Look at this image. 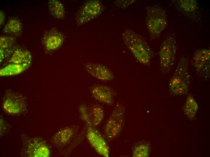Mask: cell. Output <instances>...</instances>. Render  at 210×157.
Returning a JSON list of instances; mask_svg holds the SVG:
<instances>
[{"mask_svg":"<svg viewBox=\"0 0 210 157\" xmlns=\"http://www.w3.org/2000/svg\"><path fill=\"white\" fill-rule=\"evenodd\" d=\"M121 36L126 46L136 59L143 65H149L153 52L144 38L129 29L124 30Z\"/></svg>","mask_w":210,"mask_h":157,"instance_id":"cell-1","label":"cell"},{"mask_svg":"<svg viewBox=\"0 0 210 157\" xmlns=\"http://www.w3.org/2000/svg\"><path fill=\"white\" fill-rule=\"evenodd\" d=\"M190 80L188 59L182 56L169 82L170 93L173 95L187 94L189 90Z\"/></svg>","mask_w":210,"mask_h":157,"instance_id":"cell-2","label":"cell"},{"mask_svg":"<svg viewBox=\"0 0 210 157\" xmlns=\"http://www.w3.org/2000/svg\"><path fill=\"white\" fill-rule=\"evenodd\" d=\"M146 24L151 38L158 37L166 27L167 18L166 11L160 6L156 5L146 8Z\"/></svg>","mask_w":210,"mask_h":157,"instance_id":"cell-3","label":"cell"},{"mask_svg":"<svg viewBox=\"0 0 210 157\" xmlns=\"http://www.w3.org/2000/svg\"><path fill=\"white\" fill-rule=\"evenodd\" d=\"M177 46L174 33L168 34L164 39L160 46L159 54L160 67L164 75L171 70L175 61Z\"/></svg>","mask_w":210,"mask_h":157,"instance_id":"cell-4","label":"cell"},{"mask_svg":"<svg viewBox=\"0 0 210 157\" xmlns=\"http://www.w3.org/2000/svg\"><path fill=\"white\" fill-rule=\"evenodd\" d=\"M23 147L21 155L22 156L48 157L50 152L46 142L38 137H30L24 134L21 135Z\"/></svg>","mask_w":210,"mask_h":157,"instance_id":"cell-5","label":"cell"},{"mask_svg":"<svg viewBox=\"0 0 210 157\" xmlns=\"http://www.w3.org/2000/svg\"><path fill=\"white\" fill-rule=\"evenodd\" d=\"M125 108L118 102L116 104L107 120L105 127V133L107 138L112 140L120 133L125 122Z\"/></svg>","mask_w":210,"mask_h":157,"instance_id":"cell-6","label":"cell"},{"mask_svg":"<svg viewBox=\"0 0 210 157\" xmlns=\"http://www.w3.org/2000/svg\"><path fill=\"white\" fill-rule=\"evenodd\" d=\"M2 107L8 114L18 115L26 111L27 104L26 98L21 93L8 90L3 97Z\"/></svg>","mask_w":210,"mask_h":157,"instance_id":"cell-7","label":"cell"},{"mask_svg":"<svg viewBox=\"0 0 210 157\" xmlns=\"http://www.w3.org/2000/svg\"><path fill=\"white\" fill-rule=\"evenodd\" d=\"M104 6L98 0H89L85 2L75 15V21L80 26L92 21L102 12Z\"/></svg>","mask_w":210,"mask_h":157,"instance_id":"cell-8","label":"cell"},{"mask_svg":"<svg viewBox=\"0 0 210 157\" xmlns=\"http://www.w3.org/2000/svg\"><path fill=\"white\" fill-rule=\"evenodd\" d=\"M193 63L197 74L205 81L210 77V49H203L196 51L193 56Z\"/></svg>","mask_w":210,"mask_h":157,"instance_id":"cell-9","label":"cell"},{"mask_svg":"<svg viewBox=\"0 0 210 157\" xmlns=\"http://www.w3.org/2000/svg\"><path fill=\"white\" fill-rule=\"evenodd\" d=\"M79 110L81 119L87 126H97L100 123L104 117L103 110L97 104H94L89 107L81 104L79 106Z\"/></svg>","mask_w":210,"mask_h":157,"instance_id":"cell-10","label":"cell"},{"mask_svg":"<svg viewBox=\"0 0 210 157\" xmlns=\"http://www.w3.org/2000/svg\"><path fill=\"white\" fill-rule=\"evenodd\" d=\"M87 126V138L91 146L100 155L109 157L108 146L100 133L94 127Z\"/></svg>","mask_w":210,"mask_h":157,"instance_id":"cell-11","label":"cell"},{"mask_svg":"<svg viewBox=\"0 0 210 157\" xmlns=\"http://www.w3.org/2000/svg\"><path fill=\"white\" fill-rule=\"evenodd\" d=\"M89 89L92 96L97 101L108 105L113 104L116 95V92L113 89L100 84L93 85Z\"/></svg>","mask_w":210,"mask_h":157,"instance_id":"cell-12","label":"cell"},{"mask_svg":"<svg viewBox=\"0 0 210 157\" xmlns=\"http://www.w3.org/2000/svg\"><path fill=\"white\" fill-rule=\"evenodd\" d=\"M79 127L76 125L65 127L58 130L52 136V144L59 148L67 146L78 132Z\"/></svg>","mask_w":210,"mask_h":157,"instance_id":"cell-13","label":"cell"},{"mask_svg":"<svg viewBox=\"0 0 210 157\" xmlns=\"http://www.w3.org/2000/svg\"><path fill=\"white\" fill-rule=\"evenodd\" d=\"M87 72L96 79L103 81L112 80L114 75L107 67L102 64L88 62L84 64Z\"/></svg>","mask_w":210,"mask_h":157,"instance_id":"cell-14","label":"cell"},{"mask_svg":"<svg viewBox=\"0 0 210 157\" xmlns=\"http://www.w3.org/2000/svg\"><path fill=\"white\" fill-rule=\"evenodd\" d=\"M64 40L62 33L55 28L46 31L44 33L42 42L46 48L52 50L57 49L62 45Z\"/></svg>","mask_w":210,"mask_h":157,"instance_id":"cell-15","label":"cell"},{"mask_svg":"<svg viewBox=\"0 0 210 157\" xmlns=\"http://www.w3.org/2000/svg\"><path fill=\"white\" fill-rule=\"evenodd\" d=\"M11 61L13 63L21 64L28 68L31 64V56L28 51L18 50L13 54Z\"/></svg>","mask_w":210,"mask_h":157,"instance_id":"cell-16","label":"cell"},{"mask_svg":"<svg viewBox=\"0 0 210 157\" xmlns=\"http://www.w3.org/2000/svg\"><path fill=\"white\" fill-rule=\"evenodd\" d=\"M48 8L50 13L56 18L62 19L65 16V11L64 5L60 1L49 0L48 3Z\"/></svg>","mask_w":210,"mask_h":157,"instance_id":"cell-17","label":"cell"},{"mask_svg":"<svg viewBox=\"0 0 210 157\" xmlns=\"http://www.w3.org/2000/svg\"><path fill=\"white\" fill-rule=\"evenodd\" d=\"M198 105L191 94L188 95L183 110L185 115L190 120L195 117L198 110Z\"/></svg>","mask_w":210,"mask_h":157,"instance_id":"cell-18","label":"cell"},{"mask_svg":"<svg viewBox=\"0 0 210 157\" xmlns=\"http://www.w3.org/2000/svg\"><path fill=\"white\" fill-rule=\"evenodd\" d=\"M28 69L21 64L14 63L9 64L0 70L1 76L14 75L19 74Z\"/></svg>","mask_w":210,"mask_h":157,"instance_id":"cell-19","label":"cell"},{"mask_svg":"<svg viewBox=\"0 0 210 157\" xmlns=\"http://www.w3.org/2000/svg\"><path fill=\"white\" fill-rule=\"evenodd\" d=\"M22 25L18 19H12L10 20L5 26L2 31L5 33L15 34L19 32L21 30Z\"/></svg>","mask_w":210,"mask_h":157,"instance_id":"cell-20","label":"cell"},{"mask_svg":"<svg viewBox=\"0 0 210 157\" xmlns=\"http://www.w3.org/2000/svg\"><path fill=\"white\" fill-rule=\"evenodd\" d=\"M149 149L148 146L142 144L136 146L132 152L133 156L135 157H146L148 156Z\"/></svg>","mask_w":210,"mask_h":157,"instance_id":"cell-21","label":"cell"},{"mask_svg":"<svg viewBox=\"0 0 210 157\" xmlns=\"http://www.w3.org/2000/svg\"><path fill=\"white\" fill-rule=\"evenodd\" d=\"M179 1L180 7L185 11L191 12L196 9L197 2L196 0H180Z\"/></svg>","mask_w":210,"mask_h":157,"instance_id":"cell-22","label":"cell"},{"mask_svg":"<svg viewBox=\"0 0 210 157\" xmlns=\"http://www.w3.org/2000/svg\"><path fill=\"white\" fill-rule=\"evenodd\" d=\"M15 38L13 37L3 36L0 37V48L3 49L9 47L14 42Z\"/></svg>","mask_w":210,"mask_h":157,"instance_id":"cell-23","label":"cell"},{"mask_svg":"<svg viewBox=\"0 0 210 157\" xmlns=\"http://www.w3.org/2000/svg\"><path fill=\"white\" fill-rule=\"evenodd\" d=\"M11 125L8 123L3 117H0V136H2L9 131L11 128Z\"/></svg>","mask_w":210,"mask_h":157,"instance_id":"cell-24","label":"cell"},{"mask_svg":"<svg viewBox=\"0 0 210 157\" xmlns=\"http://www.w3.org/2000/svg\"><path fill=\"white\" fill-rule=\"evenodd\" d=\"M135 0H117L115 1V4L118 7L124 8L128 7L135 2Z\"/></svg>","mask_w":210,"mask_h":157,"instance_id":"cell-25","label":"cell"},{"mask_svg":"<svg viewBox=\"0 0 210 157\" xmlns=\"http://www.w3.org/2000/svg\"><path fill=\"white\" fill-rule=\"evenodd\" d=\"M5 15L3 11L1 10L0 11V25H2L4 22Z\"/></svg>","mask_w":210,"mask_h":157,"instance_id":"cell-26","label":"cell"},{"mask_svg":"<svg viewBox=\"0 0 210 157\" xmlns=\"http://www.w3.org/2000/svg\"><path fill=\"white\" fill-rule=\"evenodd\" d=\"M0 62H2L4 57V53L3 49L0 48Z\"/></svg>","mask_w":210,"mask_h":157,"instance_id":"cell-27","label":"cell"}]
</instances>
